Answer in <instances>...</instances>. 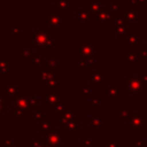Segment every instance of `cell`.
Masks as SVG:
<instances>
[{
	"label": "cell",
	"mask_w": 147,
	"mask_h": 147,
	"mask_svg": "<svg viewBox=\"0 0 147 147\" xmlns=\"http://www.w3.org/2000/svg\"><path fill=\"white\" fill-rule=\"evenodd\" d=\"M91 1H94V2H99V3H101V2H105V1H107V0H91Z\"/></svg>",
	"instance_id": "obj_49"
},
{
	"label": "cell",
	"mask_w": 147,
	"mask_h": 147,
	"mask_svg": "<svg viewBox=\"0 0 147 147\" xmlns=\"http://www.w3.org/2000/svg\"><path fill=\"white\" fill-rule=\"evenodd\" d=\"M132 147H146V144L140 138H132Z\"/></svg>",
	"instance_id": "obj_39"
},
{
	"label": "cell",
	"mask_w": 147,
	"mask_h": 147,
	"mask_svg": "<svg viewBox=\"0 0 147 147\" xmlns=\"http://www.w3.org/2000/svg\"><path fill=\"white\" fill-rule=\"evenodd\" d=\"M10 147H23V145H22L21 142H18V144H14V142H13V144L10 145Z\"/></svg>",
	"instance_id": "obj_48"
},
{
	"label": "cell",
	"mask_w": 147,
	"mask_h": 147,
	"mask_svg": "<svg viewBox=\"0 0 147 147\" xmlns=\"http://www.w3.org/2000/svg\"><path fill=\"white\" fill-rule=\"evenodd\" d=\"M11 144H13V139L11 138H3L2 139V146L1 147H10Z\"/></svg>",
	"instance_id": "obj_45"
},
{
	"label": "cell",
	"mask_w": 147,
	"mask_h": 147,
	"mask_svg": "<svg viewBox=\"0 0 147 147\" xmlns=\"http://www.w3.org/2000/svg\"><path fill=\"white\" fill-rule=\"evenodd\" d=\"M101 147H103V146H101Z\"/></svg>",
	"instance_id": "obj_53"
},
{
	"label": "cell",
	"mask_w": 147,
	"mask_h": 147,
	"mask_svg": "<svg viewBox=\"0 0 147 147\" xmlns=\"http://www.w3.org/2000/svg\"><path fill=\"white\" fill-rule=\"evenodd\" d=\"M101 101H102V98L101 95H96V96H92L91 99V105L93 107H99L101 105Z\"/></svg>",
	"instance_id": "obj_40"
},
{
	"label": "cell",
	"mask_w": 147,
	"mask_h": 147,
	"mask_svg": "<svg viewBox=\"0 0 147 147\" xmlns=\"http://www.w3.org/2000/svg\"><path fill=\"white\" fill-rule=\"evenodd\" d=\"M39 126H38V132L39 133H42V134H45V133H47L51 129H53L55 125H54V123L52 122V121H49V118L47 117V116H44L39 122Z\"/></svg>",
	"instance_id": "obj_25"
},
{
	"label": "cell",
	"mask_w": 147,
	"mask_h": 147,
	"mask_svg": "<svg viewBox=\"0 0 147 147\" xmlns=\"http://www.w3.org/2000/svg\"><path fill=\"white\" fill-rule=\"evenodd\" d=\"M29 96L30 95H29L28 91H18L17 94H16V98L14 100V106L13 107L26 110L29 113H32V110L30 108V105H29Z\"/></svg>",
	"instance_id": "obj_11"
},
{
	"label": "cell",
	"mask_w": 147,
	"mask_h": 147,
	"mask_svg": "<svg viewBox=\"0 0 147 147\" xmlns=\"http://www.w3.org/2000/svg\"><path fill=\"white\" fill-rule=\"evenodd\" d=\"M54 11L68 13L70 10V0H54Z\"/></svg>",
	"instance_id": "obj_26"
},
{
	"label": "cell",
	"mask_w": 147,
	"mask_h": 147,
	"mask_svg": "<svg viewBox=\"0 0 147 147\" xmlns=\"http://www.w3.org/2000/svg\"><path fill=\"white\" fill-rule=\"evenodd\" d=\"M46 146H47V145H46ZM47 147H49V146H47ZM61 147H64V146H61Z\"/></svg>",
	"instance_id": "obj_51"
},
{
	"label": "cell",
	"mask_w": 147,
	"mask_h": 147,
	"mask_svg": "<svg viewBox=\"0 0 147 147\" xmlns=\"http://www.w3.org/2000/svg\"><path fill=\"white\" fill-rule=\"evenodd\" d=\"M59 77L60 72L59 70H52V69H42L39 74V79H38V85L39 86H57L59 85Z\"/></svg>",
	"instance_id": "obj_7"
},
{
	"label": "cell",
	"mask_w": 147,
	"mask_h": 147,
	"mask_svg": "<svg viewBox=\"0 0 147 147\" xmlns=\"http://www.w3.org/2000/svg\"><path fill=\"white\" fill-rule=\"evenodd\" d=\"M91 21H92V17L85 7H76L75 8V22L76 23L85 24V23H90Z\"/></svg>",
	"instance_id": "obj_14"
},
{
	"label": "cell",
	"mask_w": 147,
	"mask_h": 147,
	"mask_svg": "<svg viewBox=\"0 0 147 147\" xmlns=\"http://www.w3.org/2000/svg\"><path fill=\"white\" fill-rule=\"evenodd\" d=\"M59 59L60 56L57 54H51L47 59L44 61V68L45 69H52V70H59Z\"/></svg>",
	"instance_id": "obj_23"
},
{
	"label": "cell",
	"mask_w": 147,
	"mask_h": 147,
	"mask_svg": "<svg viewBox=\"0 0 147 147\" xmlns=\"http://www.w3.org/2000/svg\"><path fill=\"white\" fill-rule=\"evenodd\" d=\"M123 92H126L127 95H139L142 96L147 91V85L142 82L141 75H127L126 78L122 82Z\"/></svg>",
	"instance_id": "obj_3"
},
{
	"label": "cell",
	"mask_w": 147,
	"mask_h": 147,
	"mask_svg": "<svg viewBox=\"0 0 147 147\" xmlns=\"http://www.w3.org/2000/svg\"><path fill=\"white\" fill-rule=\"evenodd\" d=\"M123 14L127 22H137L139 20V14H138V8L133 6H125L123 7Z\"/></svg>",
	"instance_id": "obj_21"
},
{
	"label": "cell",
	"mask_w": 147,
	"mask_h": 147,
	"mask_svg": "<svg viewBox=\"0 0 147 147\" xmlns=\"http://www.w3.org/2000/svg\"><path fill=\"white\" fill-rule=\"evenodd\" d=\"M90 82L91 85H99V86H106L107 84V70H92L90 72Z\"/></svg>",
	"instance_id": "obj_12"
},
{
	"label": "cell",
	"mask_w": 147,
	"mask_h": 147,
	"mask_svg": "<svg viewBox=\"0 0 147 147\" xmlns=\"http://www.w3.org/2000/svg\"><path fill=\"white\" fill-rule=\"evenodd\" d=\"M85 8H86V10L88 11V14L91 15V17L93 18V17H95L98 14H99V11L101 10V8H102V6H101V3H99V2H94V1H87L86 3H85Z\"/></svg>",
	"instance_id": "obj_27"
},
{
	"label": "cell",
	"mask_w": 147,
	"mask_h": 147,
	"mask_svg": "<svg viewBox=\"0 0 147 147\" xmlns=\"http://www.w3.org/2000/svg\"><path fill=\"white\" fill-rule=\"evenodd\" d=\"M122 59L125 60L127 63H130V64H134V65H137L138 62H139L138 56H137L134 53H132V52H126L125 54L122 55Z\"/></svg>",
	"instance_id": "obj_30"
},
{
	"label": "cell",
	"mask_w": 147,
	"mask_h": 147,
	"mask_svg": "<svg viewBox=\"0 0 147 147\" xmlns=\"http://www.w3.org/2000/svg\"><path fill=\"white\" fill-rule=\"evenodd\" d=\"M79 147H96V139L95 138H80Z\"/></svg>",
	"instance_id": "obj_34"
},
{
	"label": "cell",
	"mask_w": 147,
	"mask_h": 147,
	"mask_svg": "<svg viewBox=\"0 0 147 147\" xmlns=\"http://www.w3.org/2000/svg\"><path fill=\"white\" fill-rule=\"evenodd\" d=\"M11 60L7 56V54H0V76H10L13 72Z\"/></svg>",
	"instance_id": "obj_15"
},
{
	"label": "cell",
	"mask_w": 147,
	"mask_h": 147,
	"mask_svg": "<svg viewBox=\"0 0 147 147\" xmlns=\"http://www.w3.org/2000/svg\"><path fill=\"white\" fill-rule=\"evenodd\" d=\"M126 123L127 132H142L144 129L147 127V116L141 111H132Z\"/></svg>",
	"instance_id": "obj_5"
},
{
	"label": "cell",
	"mask_w": 147,
	"mask_h": 147,
	"mask_svg": "<svg viewBox=\"0 0 147 147\" xmlns=\"http://www.w3.org/2000/svg\"><path fill=\"white\" fill-rule=\"evenodd\" d=\"M111 16H113V13L111 10L108 8V7H102L101 10L99 11V14L94 17L96 22L99 23H107V22H110L111 21Z\"/></svg>",
	"instance_id": "obj_24"
},
{
	"label": "cell",
	"mask_w": 147,
	"mask_h": 147,
	"mask_svg": "<svg viewBox=\"0 0 147 147\" xmlns=\"http://www.w3.org/2000/svg\"><path fill=\"white\" fill-rule=\"evenodd\" d=\"M28 147H47L42 138H29Z\"/></svg>",
	"instance_id": "obj_31"
},
{
	"label": "cell",
	"mask_w": 147,
	"mask_h": 147,
	"mask_svg": "<svg viewBox=\"0 0 147 147\" xmlns=\"http://www.w3.org/2000/svg\"><path fill=\"white\" fill-rule=\"evenodd\" d=\"M11 114H13V117H28L30 113L26 111V110H23V109H18V108L13 107Z\"/></svg>",
	"instance_id": "obj_37"
},
{
	"label": "cell",
	"mask_w": 147,
	"mask_h": 147,
	"mask_svg": "<svg viewBox=\"0 0 147 147\" xmlns=\"http://www.w3.org/2000/svg\"><path fill=\"white\" fill-rule=\"evenodd\" d=\"M106 93V100L108 102H114L118 99V96H121V94L123 93V88L121 85H110L107 87Z\"/></svg>",
	"instance_id": "obj_16"
},
{
	"label": "cell",
	"mask_w": 147,
	"mask_h": 147,
	"mask_svg": "<svg viewBox=\"0 0 147 147\" xmlns=\"http://www.w3.org/2000/svg\"><path fill=\"white\" fill-rule=\"evenodd\" d=\"M29 44H23L22 47L17 51V57L20 60H25V59H32L33 54H32V49L28 47Z\"/></svg>",
	"instance_id": "obj_29"
},
{
	"label": "cell",
	"mask_w": 147,
	"mask_h": 147,
	"mask_svg": "<svg viewBox=\"0 0 147 147\" xmlns=\"http://www.w3.org/2000/svg\"><path fill=\"white\" fill-rule=\"evenodd\" d=\"M101 146H103V147H123L122 144L118 142L116 138H107L106 141Z\"/></svg>",
	"instance_id": "obj_35"
},
{
	"label": "cell",
	"mask_w": 147,
	"mask_h": 147,
	"mask_svg": "<svg viewBox=\"0 0 147 147\" xmlns=\"http://www.w3.org/2000/svg\"><path fill=\"white\" fill-rule=\"evenodd\" d=\"M54 32L47 28H34L32 32L28 34V44L32 46L33 49L51 48L55 46Z\"/></svg>",
	"instance_id": "obj_2"
},
{
	"label": "cell",
	"mask_w": 147,
	"mask_h": 147,
	"mask_svg": "<svg viewBox=\"0 0 147 147\" xmlns=\"http://www.w3.org/2000/svg\"><path fill=\"white\" fill-rule=\"evenodd\" d=\"M38 103H39V99L37 96H29V105L32 111H33V107L38 106Z\"/></svg>",
	"instance_id": "obj_41"
},
{
	"label": "cell",
	"mask_w": 147,
	"mask_h": 147,
	"mask_svg": "<svg viewBox=\"0 0 147 147\" xmlns=\"http://www.w3.org/2000/svg\"><path fill=\"white\" fill-rule=\"evenodd\" d=\"M65 25V17L63 13L57 11H46L44 14V26L53 31L54 33L60 32Z\"/></svg>",
	"instance_id": "obj_4"
},
{
	"label": "cell",
	"mask_w": 147,
	"mask_h": 147,
	"mask_svg": "<svg viewBox=\"0 0 147 147\" xmlns=\"http://www.w3.org/2000/svg\"><path fill=\"white\" fill-rule=\"evenodd\" d=\"M136 54H137L139 60H146L147 59V47H145L144 45H141V47L138 46V48L136 51Z\"/></svg>",
	"instance_id": "obj_36"
},
{
	"label": "cell",
	"mask_w": 147,
	"mask_h": 147,
	"mask_svg": "<svg viewBox=\"0 0 147 147\" xmlns=\"http://www.w3.org/2000/svg\"><path fill=\"white\" fill-rule=\"evenodd\" d=\"M32 67L34 70H38L41 64H44V61H45V56L42 54H38V55H33L32 56Z\"/></svg>",
	"instance_id": "obj_33"
},
{
	"label": "cell",
	"mask_w": 147,
	"mask_h": 147,
	"mask_svg": "<svg viewBox=\"0 0 147 147\" xmlns=\"http://www.w3.org/2000/svg\"><path fill=\"white\" fill-rule=\"evenodd\" d=\"M110 22H111V32L116 34L118 39H121V37L127 32V25H129V22L123 14V9L118 13H114Z\"/></svg>",
	"instance_id": "obj_6"
},
{
	"label": "cell",
	"mask_w": 147,
	"mask_h": 147,
	"mask_svg": "<svg viewBox=\"0 0 147 147\" xmlns=\"http://www.w3.org/2000/svg\"><path fill=\"white\" fill-rule=\"evenodd\" d=\"M44 116H45V115H44L42 111H32V118H33V121H36V122H39Z\"/></svg>",
	"instance_id": "obj_43"
},
{
	"label": "cell",
	"mask_w": 147,
	"mask_h": 147,
	"mask_svg": "<svg viewBox=\"0 0 147 147\" xmlns=\"http://www.w3.org/2000/svg\"><path fill=\"white\" fill-rule=\"evenodd\" d=\"M17 92H18V82L16 79H9L7 84L2 86L1 96L7 102H14Z\"/></svg>",
	"instance_id": "obj_9"
},
{
	"label": "cell",
	"mask_w": 147,
	"mask_h": 147,
	"mask_svg": "<svg viewBox=\"0 0 147 147\" xmlns=\"http://www.w3.org/2000/svg\"><path fill=\"white\" fill-rule=\"evenodd\" d=\"M65 133H79L80 132V117L79 116H74L67 125L63 127Z\"/></svg>",
	"instance_id": "obj_19"
},
{
	"label": "cell",
	"mask_w": 147,
	"mask_h": 147,
	"mask_svg": "<svg viewBox=\"0 0 147 147\" xmlns=\"http://www.w3.org/2000/svg\"><path fill=\"white\" fill-rule=\"evenodd\" d=\"M22 23L21 22H16V23H13V25L10 28L7 29L8 33H10L13 36V38L15 39H21L23 37V32H22Z\"/></svg>",
	"instance_id": "obj_28"
},
{
	"label": "cell",
	"mask_w": 147,
	"mask_h": 147,
	"mask_svg": "<svg viewBox=\"0 0 147 147\" xmlns=\"http://www.w3.org/2000/svg\"><path fill=\"white\" fill-rule=\"evenodd\" d=\"M141 8H142V17L146 18V17H147V1L144 3V6H142Z\"/></svg>",
	"instance_id": "obj_46"
},
{
	"label": "cell",
	"mask_w": 147,
	"mask_h": 147,
	"mask_svg": "<svg viewBox=\"0 0 147 147\" xmlns=\"http://www.w3.org/2000/svg\"><path fill=\"white\" fill-rule=\"evenodd\" d=\"M146 147H147V144H146Z\"/></svg>",
	"instance_id": "obj_52"
},
{
	"label": "cell",
	"mask_w": 147,
	"mask_h": 147,
	"mask_svg": "<svg viewBox=\"0 0 147 147\" xmlns=\"http://www.w3.org/2000/svg\"><path fill=\"white\" fill-rule=\"evenodd\" d=\"M121 40L123 44L125 45H130V44H138V45H142L144 44V40L142 38L140 39L138 33H130V32H126L124 33L122 37H121Z\"/></svg>",
	"instance_id": "obj_22"
},
{
	"label": "cell",
	"mask_w": 147,
	"mask_h": 147,
	"mask_svg": "<svg viewBox=\"0 0 147 147\" xmlns=\"http://www.w3.org/2000/svg\"><path fill=\"white\" fill-rule=\"evenodd\" d=\"M75 111H76V108L74 106L64 108L62 114L59 116V125H60V127H64L67 125V123L75 116Z\"/></svg>",
	"instance_id": "obj_17"
},
{
	"label": "cell",
	"mask_w": 147,
	"mask_h": 147,
	"mask_svg": "<svg viewBox=\"0 0 147 147\" xmlns=\"http://www.w3.org/2000/svg\"><path fill=\"white\" fill-rule=\"evenodd\" d=\"M90 91H91V87L90 86H80L79 94H80V96H86V95L90 94Z\"/></svg>",
	"instance_id": "obj_44"
},
{
	"label": "cell",
	"mask_w": 147,
	"mask_h": 147,
	"mask_svg": "<svg viewBox=\"0 0 147 147\" xmlns=\"http://www.w3.org/2000/svg\"><path fill=\"white\" fill-rule=\"evenodd\" d=\"M95 45L91 42L90 38H80L75 45V69L80 70L87 65L95 63Z\"/></svg>",
	"instance_id": "obj_1"
},
{
	"label": "cell",
	"mask_w": 147,
	"mask_h": 147,
	"mask_svg": "<svg viewBox=\"0 0 147 147\" xmlns=\"http://www.w3.org/2000/svg\"><path fill=\"white\" fill-rule=\"evenodd\" d=\"M141 78H142V82L147 85V69L142 71V74H141Z\"/></svg>",
	"instance_id": "obj_47"
},
{
	"label": "cell",
	"mask_w": 147,
	"mask_h": 147,
	"mask_svg": "<svg viewBox=\"0 0 147 147\" xmlns=\"http://www.w3.org/2000/svg\"><path fill=\"white\" fill-rule=\"evenodd\" d=\"M64 108H65V99H64V96H62V95H60V98L57 99L56 102H54L52 106L48 107L49 111L53 113L55 117H59V116L62 114V111L64 110Z\"/></svg>",
	"instance_id": "obj_20"
},
{
	"label": "cell",
	"mask_w": 147,
	"mask_h": 147,
	"mask_svg": "<svg viewBox=\"0 0 147 147\" xmlns=\"http://www.w3.org/2000/svg\"><path fill=\"white\" fill-rule=\"evenodd\" d=\"M85 79L90 82V79H91V77H90V75H86V76H85Z\"/></svg>",
	"instance_id": "obj_50"
},
{
	"label": "cell",
	"mask_w": 147,
	"mask_h": 147,
	"mask_svg": "<svg viewBox=\"0 0 147 147\" xmlns=\"http://www.w3.org/2000/svg\"><path fill=\"white\" fill-rule=\"evenodd\" d=\"M60 98V87L57 86H45L44 87V105L46 107L52 106Z\"/></svg>",
	"instance_id": "obj_10"
},
{
	"label": "cell",
	"mask_w": 147,
	"mask_h": 147,
	"mask_svg": "<svg viewBox=\"0 0 147 147\" xmlns=\"http://www.w3.org/2000/svg\"><path fill=\"white\" fill-rule=\"evenodd\" d=\"M90 125H91V132L93 133L101 132L102 129L107 126V118L105 116H93L90 119Z\"/></svg>",
	"instance_id": "obj_13"
},
{
	"label": "cell",
	"mask_w": 147,
	"mask_h": 147,
	"mask_svg": "<svg viewBox=\"0 0 147 147\" xmlns=\"http://www.w3.org/2000/svg\"><path fill=\"white\" fill-rule=\"evenodd\" d=\"M116 110H117L116 121L118 123H124V122L126 123L129 121L132 111H133V108L131 106H129V107H117Z\"/></svg>",
	"instance_id": "obj_18"
},
{
	"label": "cell",
	"mask_w": 147,
	"mask_h": 147,
	"mask_svg": "<svg viewBox=\"0 0 147 147\" xmlns=\"http://www.w3.org/2000/svg\"><path fill=\"white\" fill-rule=\"evenodd\" d=\"M7 110V101L0 95V117L2 116V113Z\"/></svg>",
	"instance_id": "obj_42"
},
{
	"label": "cell",
	"mask_w": 147,
	"mask_h": 147,
	"mask_svg": "<svg viewBox=\"0 0 147 147\" xmlns=\"http://www.w3.org/2000/svg\"><path fill=\"white\" fill-rule=\"evenodd\" d=\"M106 7H108V8L111 10V13L114 14V13L121 11L124 6H123V3H122L121 1H113V2H107V1H106Z\"/></svg>",
	"instance_id": "obj_32"
},
{
	"label": "cell",
	"mask_w": 147,
	"mask_h": 147,
	"mask_svg": "<svg viewBox=\"0 0 147 147\" xmlns=\"http://www.w3.org/2000/svg\"><path fill=\"white\" fill-rule=\"evenodd\" d=\"M146 2V0H126V6H133L137 8H141L144 6V3Z\"/></svg>",
	"instance_id": "obj_38"
},
{
	"label": "cell",
	"mask_w": 147,
	"mask_h": 147,
	"mask_svg": "<svg viewBox=\"0 0 147 147\" xmlns=\"http://www.w3.org/2000/svg\"><path fill=\"white\" fill-rule=\"evenodd\" d=\"M42 139H44L45 144L47 146H49V147H61V146H64V144H63L64 132H62L60 130V127H57V126H54L47 133H45Z\"/></svg>",
	"instance_id": "obj_8"
}]
</instances>
